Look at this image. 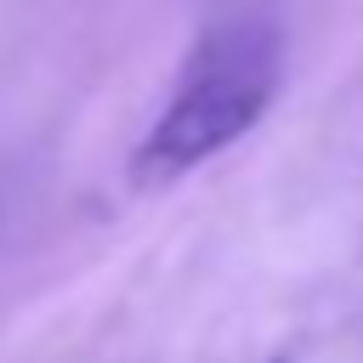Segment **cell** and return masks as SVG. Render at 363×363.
Segmentation results:
<instances>
[{
    "instance_id": "obj_1",
    "label": "cell",
    "mask_w": 363,
    "mask_h": 363,
    "mask_svg": "<svg viewBox=\"0 0 363 363\" xmlns=\"http://www.w3.org/2000/svg\"><path fill=\"white\" fill-rule=\"evenodd\" d=\"M278 85V40L261 23H227L199 40V51L182 68L176 96L147 125V136L130 153L136 187H170L238 136H250L272 102Z\"/></svg>"
},
{
    "instance_id": "obj_2",
    "label": "cell",
    "mask_w": 363,
    "mask_h": 363,
    "mask_svg": "<svg viewBox=\"0 0 363 363\" xmlns=\"http://www.w3.org/2000/svg\"><path fill=\"white\" fill-rule=\"evenodd\" d=\"M272 363H289V357H272Z\"/></svg>"
}]
</instances>
